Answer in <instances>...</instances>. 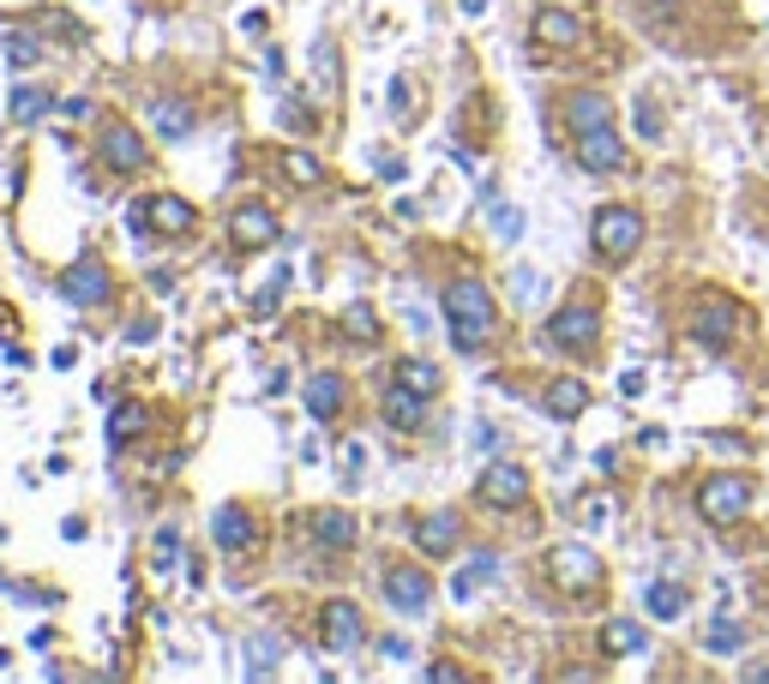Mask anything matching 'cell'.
<instances>
[{
	"mask_svg": "<svg viewBox=\"0 0 769 684\" xmlns=\"http://www.w3.org/2000/svg\"><path fill=\"white\" fill-rule=\"evenodd\" d=\"M445 319H451V343L463 354L487 349L499 331V312H494V295H487L475 276H457L451 288H445Z\"/></svg>",
	"mask_w": 769,
	"mask_h": 684,
	"instance_id": "obj_1",
	"label": "cell"
},
{
	"mask_svg": "<svg viewBox=\"0 0 769 684\" xmlns=\"http://www.w3.org/2000/svg\"><path fill=\"white\" fill-rule=\"evenodd\" d=\"M638 246H643V217H638L631 205H607V210L595 217V253H601L607 264H626Z\"/></svg>",
	"mask_w": 769,
	"mask_h": 684,
	"instance_id": "obj_2",
	"label": "cell"
},
{
	"mask_svg": "<svg viewBox=\"0 0 769 684\" xmlns=\"http://www.w3.org/2000/svg\"><path fill=\"white\" fill-rule=\"evenodd\" d=\"M697 511H704V522L728 529V522H740L745 511H752V487H745L740 475H709L704 492H697Z\"/></svg>",
	"mask_w": 769,
	"mask_h": 684,
	"instance_id": "obj_3",
	"label": "cell"
},
{
	"mask_svg": "<svg viewBox=\"0 0 769 684\" xmlns=\"http://www.w3.org/2000/svg\"><path fill=\"white\" fill-rule=\"evenodd\" d=\"M572 151H577V163H584L589 175H613V168L626 163V144H619L613 120H601V127H577L572 132Z\"/></svg>",
	"mask_w": 769,
	"mask_h": 684,
	"instance_id": "obj_4",
	"label": "cell"
},
{
	"mask_svg": "<svg viewBox=\"0 0 769 684\" xmlns=\"http://www.w3.org/2000/svg\"><path fill=\"white\" fill-rule=\"evenodd\" d=\"M548 570H553V582H560L565 594L601 589V558L589 553V546H553V553H548Z\"/></svg>",
	"mask_w": 769,
	"mask_h": 684,
	"instance_id": "obj_5",
	"label": "cell"
},
{
	"mask_svg": "<svg viewBox=\"0 0 769 684\" xmlns=\"http://www.w3.org/2000/svg\"><path fill=\"white\" fill-rule=\"evenodd\" d=\"M595 336H601V319L589 307H565V312H553V324H548V343L553 349H595Z\"/></svg>",
	"mask_w": 769,
	"mask_h": 684,
	"instance_id": "obj_6",
	"label": "cell"
},
{
	"mask_svg": "<svg viewBox=\"0 0 769 684\" xmlns=\"http://www.w3.org/2000/svg\"><path fill=\"white\" fill-rule=\"evenodd\" d=\"M385 601H392L397 612H427V601H433V582H427V570H415V565H397V570H385Z\"/></svg>",
	"mask_w": 769,
	"mask_h": 684,
	"instance_id": "obj_7",
	"label": "cell"
},
{
	"mask_svg": "<svg viewBox=\"0 0 769 684\" xmlns=\"http://www.w3.org/2000/svg\"><path fill=\"white\" fill-rule=\"evenodd\" d=\"M319 636H325V648H337V655L361 648V612H355V601H325V612H319Z\"/></svg>",
	"mask_w": 769,
	"mask_h": 684,
	"instance_id": "obj_8",
	"label": "cell"
},
{
	"mask_svg": "<svg viewBox=\"0 0 769 684\" xmlns=\"http://www.w3.org/2000/svg\"><path fill=\"white\" fill-rule=\"evenodd\" d=\"M691 336H697L704 349H728L733 336H740V307H733V300H709V307L691 319Z\"/></svg>",
	"mask_w": 769,
	"mask_h": 684,
	"instance_id": "obj_9",
	"label": "cell"
},
{
	"mask_svg": "<svg viewBox=\"0 0 769 684\" xmlns=\"http://www.w3.org/2000/svg\"><path fill=\"white\" fill-rule=\"evenodd\" d=\"M132 222H151V229L157 234H187L193 229V205H187V198H175V193H163V198H144L139 210H132Z\"/></svg>",
	"mask_w": 769,
	"mask_h": 684,
	"instance_id": "obj_10",
	"label": "cell"
},
{
	"mask_svg": "<svg viewBox=\"0 0 769 684\" xmlns=\"http://www.w3.org/2000/svg\"><path fill=\"white\" fill-rule=\"evenodd\" d=\"M482 499L499 504V511H517V504L529 499V475H523L517 463H494V468L482 475Z\"/></svg>",
	"mask_w": 769,
	"mask_h": 684,
	"instance_id": "obj_11",
	"label": "cell"
},
{
	"mask_svg": "<svg viewBox=\"0 0 769 684\" xmlns=\"http://www.w3.org/2000/svg\"><path fill=\"white\" fill-rule=\"evenodd\" d=\"M97 151H103V163L115 168V175H144V139L132 127H108Z\"/></svg>",
	"mask_w": 769,
	"mask_h": 684,
	"instance_id": "obj_12",
	"label": "cell"
},
{
	"mask_svg": "<svg viewBox=\"0 0 769 684\" xmlns=\"http://www.w3.org/2000/svg\"><path fill=\"white\" fill-rule=\"evenodd\" d=\"M229 234H235V246L259 253V246L277 241V217H271L265 205H235V217H229Z\"/></svg>",
	"mask_w": 769,
	"mask_h": 684,
	"instance_id": "obj_13",
	"label": "cell"
},
{
	"mask_svg": "<svg viewBox=\"0 0 769 684\" xmlns=\"http://www.w3.org/2000/svg\"><path fill=\"white\" fill-rule=\"evenodd\" d=\"M457 529H463L457 511H433V517L415 522V546H421V553H433V558H445L457 546Z\"/></svg>",
	"mask_w": 769,
	"mask_h": 684,
	"instance_id": "obj_14",
	"label": "cell"
},
{
	"mask_svg": "<svg viewBox=\"0 0 769 684\" xmlns=\"http://www.w3.org/2000/svg\"><path fill=\"white\" fill-rule=\"evenodd\" d=\"M535 37L548 42V49H577L584 25H577V13H560V7H541V13H535Z\"/></svg>",
	"mask_w": 769,
	"mask_h": 684,
	"instance_id": "obj_15",
	"label": "cell"
},
{
	"mask_svg": "<svg viewBox=\"0 0 769 684\" xmlns=\"http://www.w3.org/2000/svg\"><path fill=\"white\" fill-rule=\"evenodd\" d=\"M61 288L79 300V307H97V300L108 295V276H103V264H73V271L61 276Z\"/></svg>",
	"mask_w": 769,
	"mask_h": 684,
	"instance_id": "obj_16",
	"label": "cell"
},
{
	"mask_svg": "<svg viewBox=\"0 0 769 684\" xmlns=\"http://www.w3.org/2000/svg\"><path fill=\"white\" fill-rule=\"evenodd\" d=\"M584 409H589V385H584V378H553V390H548V414H553V421H577Z\"/></svg>",
	"mask_w": 769,
	"mask_h": 684,
	"instance_id": "obj_17",
	"label": "cell"
},
{
	"mask_svg": "<svg viewBox=\"0 0 769 684\" xmlns=\"http://www.w3.org/2000/svg\"><path fill=\"white\" fill-rule=\"evenodd\" d=\"M355 534H361V529H355L349 511H319V517H313V541L319 546H337V553H343V546H355Z\"/></svg>",
	"mask_w": 769,
	"mask_h": 684,
	"instance_id": "obj_18",
	"label": "cell"
},
{
	"mask_svg": "<svg viewBox=\"0 0 769 684\" xmlns=\"http://www.w3.org/2000/svg\"><path fill=\"white\" fill-rule=\"evenodd\" d=\"M601 648H607V655H643V648H650V636H643V624L613 619V624H601Z\"/></svg>",
	"mask_w": 769,
	"mask_h": 684,
	"instance_id": "obj_19",
	"label": "cell"
},
{
	"mask_svg": "<svg viewBox=\"0 0 769 684\" xmlns=\"http://www.w3.org/2000/svg\"><path fill=\"white\" fill-rule=\"evenodd\" d=\"M385 421H392L397 433H415V426H421V397H415V390H403V385H392V397H385Z\"/></svg>",
	"mask_w": 769,
	"mask_h": 684,
	"instance_id": "obj_20",
	"label": "cell"
},
{
	"mask_svg": "<svg viewBox=\"0 0 769 684\" xmlns=\"http://www.w3.org/2000/svg\"><path fill=\"white\" fill-rule=\"evenodd\" d=\"M565 115H572V132H577V127H601V120H613V108H607V96H601V91H577L572 103H565Z\"/></svg>",
	"mask_w": 769,
	"mask_h": 684,
	"instance_id": "obj_21",
	"label": "cell"
},
{
	"mask_svg": "<svg viewBox=\"0 0 769 684\" xmlns=\"http://www.w3.org/2000/svg\"><path fill=\"white\" fill-rule=\"evenodd\" d=\"M643 601H650V612L662 624H674L679 612H685V589H679V582H650V589H643Z\"/></svg>",
	"mask_w": 769,
	"mask_h": 684,
	"instance_id": "obj_22",
	"label": "cell"
},
{
	"mask_svg": "<svg viewBox=\"0 0 769 684\" xmlns=\"http://www.w3.org/2000/svg\"><path fill=\"white\" fill-rule=\"evenodd\" d=\"M217 546L222 553H247L253 546V522L241 511H217Z\"/></svg>",
	"mask_w": 769,
	"mask_h": 684,
	"instance_id": "obj_23",
	"label": "cell"
},
{
	"mask_svg": "<svg viewBox=\"0 0 769 684\" xmlns=\"http://www.w3.org/2000/svg\"><path fill=\"white\" fill-rule=\"evenodd\" d=\"M397 385L415 390V397H433V390H439V366L433 361H403L397 366Z\"/></svg>",
	"mask_w": 769,
	"mask_h": 684,
	"instance_id": "obj_24",
	"label": "cell"
},
{
	"mask_svg": "<svg viewBox=\"0 0 769 684\" xmlns=\"http://www.w3.org/2000/svg\"><path fill=\"white\" fill-rule=\"evenodd\" d=\"M337 402H343V385L331 373H319L313 385H307V409H313L319 421H331V414H337Z\"/></svg>",
	"mask_w": 769,
	"mask_h": 684,
	"instance_id": "obj_25",
	"label": "cell"
},
{
	"mask_svg": "<svg viewBox=\"0 0 769 684\" xmlns=\"http://www.w3.org/2000/svg\"><path fill=\"white\" fill-rule=\"evenodd\" d=\"M283 181H295V186H319V181H325V168H319L307 151H283Z\"/></svg>",
	"mask_w": 769,
	"mask_h": 684,
	"instance_id": "obj_26",
	"label": "cell"
},
{
	"mask_svg": "<svg viewBox=\"0 0 769 684\" xmlns=\"http://www.w3.org/2000/svg\"><path fill=\"white\" fill-rule=\"evenodd\" d=\"M139 433H144V409H139V402H120L115 421H108V439L127 444V439H139Z\"/></svg>",
	"mask_w": 769,
	"mask_h": 684,
	"instance_id": "obj_27",
	"label": "cell"
},
{
	"mask_svg": "<svg viewBox=\"0 0 769 684\" xmlns=\"http://www.w3.org/2000/svg\"><path fill=\"white\" fill-rule=\"evenodd\" d=\"M494 570H499V565H494V553H482V558H475L470 570H463V577L451 582V594H457V601H463V594H475V582H487V577H494Z\"/></svg>",
	"mask_w": 769,
	"mask_h": 684,
	"instance_id": "obj_28",
	"label": "cell"
},
{
	"mask_svg": "<svg viewBox=\"0 0 769 684\" xmlns=\"http://www.w3.org/2000/svg\"><path fill=\"white\" fill-rule=\"evenodd\" d=\"M577 511H584V529H607V522H613V499H601V492H589Z\"/></svg>",
	"mask_w": 769,
	"mask_h": 684,
	"instance_id": "obj_29",
	"label": "cell"
},
{
	"mask_svg": "<svg viewBox=\"0 0 769 684\" xmlns=\"http://www.w3.org/2000/svg\"><path fill=\"white\" fill-rule=\"evenodd\" d=\"M343 331H349L355 343H373V336H379V319H373V312H367V307H355L349 319H343Z\"/></svg>",
	"mask_w": 769,
	"mask_h": 684,
	"instance_id": "obj_30",
	"label": "cell"
},
{
	"mask_svg": "<svg viewBox=\"0 0 769 684\" xmlns=\"http://www.w3.org/2000/svg\"><path fill=\"white\" fill-rule=\"evenodd\" d=\"M709 648H716V655H733V648H740V631L728 624V612H721V619L709 624Z\"/></svg>",
	"mask_w": 769,
	"mask_h": 684,
	"instance_id": "obj_31",
	"label": "cell"
},
{
	"mask_svg": "<svg viewBox=\"0 0 769 684\" xmlns=\"http://www.w3.org/2000/svg\"><path fill=\"white\" fill-rule=\"evenodd\" d=\"M494 229H499V241H517L523 234V217L511 205H494Z\"/></svg>",
	"mask_w": 769,
	"mask_h": 684,
	"instance_id": "obj_32",
	"label": "cell"
},
{
	"mask_svg": "<svg viewBox=\"0 0 769 684\" xmlns=\"http://www.w3.org/2000/svg\"><path fill=\"white\" fill-rule=\"evenodd\" d=\"M42 108H49V96H42V91H18V96H13V115H18V120H37Z\"/></svg>",
	"mask_w": 769,
	"mask_h": 684,
	"instance_id": "obj_33",
	"label": "cell"
},
{
	"mask_svg": "<svg viewBox=\"0 0 769 684\" xmlns=\"http://www.w3.org/2000/svg\"><path fill=\"white\" fill-rule=\"evenodd\" d=\"M7 49H13V61L25 66V61H37V54H42V42H37V37H25V30H18V37L7 42Z\"/></svg>",
	"mask_w": 769,
	"mask_h": 684,
	"instance_id": "obj_34",
	"label": "cell"
},
{
	"mask_svg": "<svg viewBox=\"0 0 769 684\" xmlns=\"http://www.w3.org/2000/svg\"><path fill=\"white\" fill-rule=\"evenodd\" d=\"M157 120H163V132H187V108H175V103H163Z\"/></svg>",
	"mask_w": 769,
	"mask_h": 684,
	"instance_id": "obj_35",
	"label": "cell"
},
{
	"mask_svg": "<svg viewBox=\"0 0 769 684\" xmlns=\"http://www.w3.org/2000/svg\"><path fill=\"white\" fill-rule=\"evenodd\" d=\"M619 390H626V397H643V373H638V366H631V373L619 378Z\"/></svg>",
	"mask_w": 769,
	"mask_h": 684,
	"instance_id": "obj_36",
	"label": "cell"
}]
</instances>
